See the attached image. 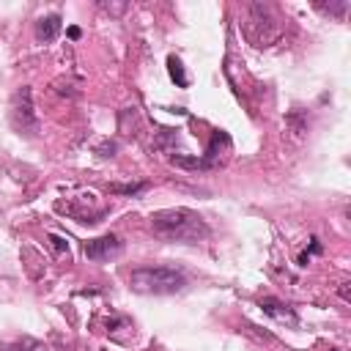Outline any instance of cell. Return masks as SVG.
Returning <instances> with one entry per match:
<instances>
[{
  "mask_svg": "<svg viewBox=\"0 0 351 351\" xmlns=\"http://www.w3.org/2000/svg\"><path fill=\"white\" fill-rule=\"evenodd\" d=\"M151 230L165 241H181V244H197L208 236V225L197 211L189 208H162L151 217Z\"/></svg>",
  "mask_w": 351,
  "mask_h": 351,
  "instance_id": "cell-1",
  "label": "cell"
},
{
  "mask_svg": "<svg viewBox=\"0 0 351 351\" xmlns=\"http://www.w3.org/2000/svg\"><path fill=\"white\" fill-rule=\"evenodd\" d=\"M129 285L137 293H178L186 285L184 271L173 266H143L129 274Z\"/></svg>",
  "mask_w": 351,
  "mask_h": 351,
  "instance_id": "cell-2",
  "label": "cell"
},
{
  "mask_svg": "<svg viewBox=\"0 0 351 351\" xmlns=\"http://www.w3.org/2000/svg\"><path fill=\"white\" fill-rule=\"evenodd\" d=\"M11 123L19 134H27V137L38 134V115L33 107V90L27 85L16 88L11 96Z\"/></svg>",
  "mask_w": 351,
  "mask_h": 351,
  "instance_id": "cell-3",
  "label": "cell"
},
{
  "mask_svg": "<svg viewBox=\"0 0 351 351\" xmlns=\"http://www.w3.org/2000/svg\"><path fill=\"white\" fill-rule=\"evenodd\" d=\"M82 250H85V258H88V261H110V258H118V255H121L123 244H121L118 236L107 233V236H99V239L85 241Z\"/></svg>",
  "mask_w": 351,
  "mask_h": 351,
  "instance_id": "cell-4",
  "label": "cell"
},
{
  "mask_svg": "<svg viewBox=\"0 0 351 351\" xmlns=\"http://www.w3.org/2000/svg\"><path fill=\"white\" fill-rule=\"evenodd\" d=\"M261 310L266 313V315H271L274 321H280V324H296V313L288 307V304H282V302H277V299H271V296H266V299H261Z\"/></svg>",
  "mask_w": 351,
  "mask_h": 351,
  "instance_id": "cell-5",
  "label": "cell"
},
{
  "mask_svg": "<svg viewBox=\"0 0 351 351\" xmlns=\"http://www.w3.org/2000/svg\"><path fill=\"white\" fill-rule=\"evenodd\" d=\"M58 33H60V16H58V14H47V16L38 19V25H36V36H38V41L49 44V41L58 38Z\"/></svg>",
  "mask_w": 351,
  "mask_h": 351,
  "instance_id": "cell-6",
  "label": "cell"
},
{
  "mask_svg": "<svg viewBox=\"0 0 351 351\" xmlns=\"http://www.w3.org/2000/svg\"><path fill=\"white\" fill-rule=\"evenodd\" d=\"M307 126H310V121L302 115V112H288V118H285V132L293 137V140H302L304 137V132H307Z\"/></svg>",
  "mask_w": 351,
  "mask_h": 351,
  "instance_id": "cell-7",
  "label": "cell"
},
{
  "mask_svg": "<svg viewBox=\"0 0 351 351\" xmlns=\"http://www.w3.org/2000/svg\"><path fill=\"white\" fill-rule=\"evenodd\" d=\"M0 351H44V343L33 337H16V340H3Z\"/></svg>",
  "mask_w": 351,
  "mask_h": 351,
  "instance_id": "cell-8",
  "label": "cell"
},
{
  "mask_svg": "<svg viewBox=\"0 0 351 351\" xmlns=\"http://www.w3.org/2000/svg\"><path fill=\"white\" fill-rule=\"evenodd\" d=\"M167 66H170V77L178 82V88H186V74L181 69V60L178 58H167Z\"/></svg>",
  "mask_w": 351,
  "mask_h": 351,
  "instance_id": "cell-9",
  "label": "cell"
},
{
  "mask_svg": "<svg viewBox=\"0 0 351 351\" xmlns=\"http://www.w3.org/2000/svg\"><path fill=\"white\" fill-rule=\"evenodd\" d=\"M318 8H321V11H326V14L343 16V14H346V8H348V3H346V0H340V3H329V5H321V3H318Z\"/></svg>",
  "mask_w": 351,
  "mask_h": 351,
  "instance_id": "cell-10",
  "label": "cell"
},
{
  "mask_svg": "<svg viewBox=\"0 0 351 351\" xmlns=\"http://www.w3.org/2000/svg\"><path fill=\"white\" fill-rule=\"evenodd\" d=\"M143 189H145V184H115L112 186V192H121V195H137Z\"/></svg>",
  "mask_w": 351,
  "mask_h": 351,
  "instance_id": "cell-11",
  "label": "cell"
},
{
  "mask_svg": "<svg viewBox=\"0 0 351 351\" xmlns=\"http://www.w3.org/2000/svg\"><path fill=\"white\" fill-rule=\"evenodd\" d=\"M49 241H52V247H55V250H58V252H63V250H69V244H66V241H63V239H60V236H55V233H52V236H49Z\"/></svg>",
  "mask_w": 351,
  "mask_h": 351,
  "instance_id": "cell-12",
  "label": "cell"
},
{
  "mask_svg": "<svg viewBox=\"0 0 351 351\" xmlns=\"http://www.w3.org/2000/svg\"><path fill=\"white\" fill-rule=\"evenodd\" d=\"M348 285H351V282H340V299H343V302H351V293H348Z\"/></svg>",
  "mask_w": 351,
  "mask_h": 351,
  "instance_id": "cell-13",
  "label": "cell"
},
{
  "mask_svg": "<svg viewBox=\"0 0 351 351\" xmlns=\"http://www.w3.org/2000/svg\"><path fill=\"white\" fill-rule=\"evenodd\" d=\"M332 351H335V348H332Z\"/></svg>",
  "mask_w": 351,
  "mask_h": 351,
  "instance_id": "cell-14",
  "label": "cell"
}]
</instances>
